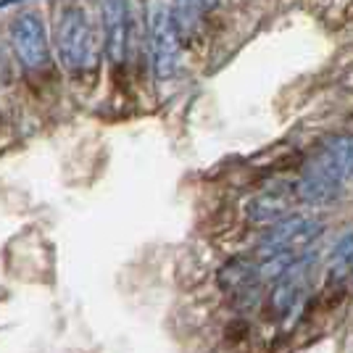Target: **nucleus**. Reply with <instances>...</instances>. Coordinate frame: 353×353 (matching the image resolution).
<instances>
[{"mask_svg":"<svg viewBox=\"0 0 353 353\" xmlns=\"http://www.w3.org/2000/svg\"><path fill=\"white\" fill-rule=\"evenodd\" d=\"M343 192V185H340L335 176H330L324 169H319L316 163L311 161L306 166V172L301 174L298 185H295V195L309 203V206H324V203H332Z\"/></svg>","mask_w":353,"mask_h":353,"instance_id":"nucleus-7","label":"nucleus"},{"mask_svg":"<svg viewBox=\"0 0 353 353\" xmlns=\"http://www.w3.org/2000/svg\"><path fill=\"white\" fill-rule=\"evenodd\" d=\"M56 48L66 72L88 74L98 66V37L85 6L69 3L61 8L56 24Z\"/></svg>","mask_w":353,"mask_h":353,"instance_id":"nucleus-1","label":"nucleus"},{"mask_svg":"<svg viewBox=\"0 0 353 353\" xmlns=\"http://www.w3.org/2000/svg\"><path fill=\"white\" fill-rule=\"evenodd\" d=\"M256 280H259L256 277V264L248 261V259H235V261H230L219 272V285L224 290H230V293L248 290Z\"/></svg>","mask_w":353,"mask_h":353,"instance_id":"nucleus-9","label":"nucleus"},{"mask_svg":"<svg viewBox=\"0 0 353 353\" xmlns=\"http://www.w3.org/2000/svg\"><path fill=\"white\" fill-rule=\"evenodd\" d=\"M327 274H330L332 282H340L353 274V232L340 237L338 243H335V248L330 250Z\"/></svg>","mask_w":353,"mask_h":353,"instance_id":"nucleus-10","label":"nucleus"},{"mask_svg":"<svg viewBox=\"0 0 353 353\" xmlns=\"http://www.w3.org/2000/svg\"><path fill=\"white\" fill-rule=\"evenodd\" d=\"M179 32L174 24V14L169 6L156 0L150 8V53H153V69L159 79H169L179 66Z\"/></svg>","mask_w":353,"mask_h":353,"instance_id":"nucleus-3","label":"nucleus"},{"mask_svg":"<svg viewBox=\"0 0 353 353\" xmlns=\"http://www.w3.org/2000/svg\"><path fill=\"white\" fill-rule=\"evenodd\" d=\"M245 216L253 224H269L274 227L277 221L290 216V195L285 190H264L256 198H250L245 206Z\"/></svg>","mask_w":353,"mask_h":353,"instance_id":"nucleus-8","label":"nucleus"},{"mask_svg":"<svg viewBox=\"0 0 353 353\" xmlns=\"http://www.w3.org/2000/svg\"><path fill=\"white\" fill-rule=\"evenodd\" d=\"M203 11H206V3L203 0H174L172 14H174V24L179 37H188V34L195 32Z\"/></svg>","mask_w":353,"mask_h":353,"instance_id":"nucleus-11","label":"nucleus"},{"mask_svg":"<svg viewBox=\"0 0 353 353\" xmlns=\"http://www.w3.org/2000/svg\"><path fill=\"white\" fill-rule=\"evenodd\" d=\"M314 163L324 169L330 176H335L340 185H345L348 179H353V134H340V137H330Z\"/></svg>","mask_w":353,"mask_h":353,"instance_id":"nucleus-6","label":"nucleus"},{"mask_svg":"<svg viewBox=\"0 0 353 353\" xmlns=\"http://www.w3.org/2000/svg\"><path fill=\"white\" fill-rule=\"evenodd\" d=\"M103 40L111 63H124L130 45V11L127 0H103Z\"/></svg>","mask_w":353,"mask_h":353,"instance_id":"nucleus-5","label":"nucleus"},{"mask_svg":"<svg viewBox=\"0 0 353 353\" xmlns=\"http://www.w3.org/2000/svg\"><path fill=\"white\" fill-rule=\"evenodd\" d=\"M324 230L322 221L309 219V216H288V219L277 221L266 237L259 245L261 256H272V253H280V250H293L301 253L303 248H309L311 243L319 237V232Z\"/></svg>","mask_w":353,"mask_h":353,"instance_id":"nucleus-4","label":"nucleus"},{"mask_svg":"<svg viewBox=\"0 0 353 353\" xmlns=\"http://www.w3.org/2000/svg\"><path fill=\"white\" fill-rule=\"evenodd\" d=\"M8 43L27 72H45L50 66V43L40 14L27 11L16 16L8 27Z\"/></svg>","mask_w":353,"mask_h":353,"instance_id":"nucleus-2","label":"nucleus"}]
</instances>
